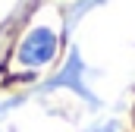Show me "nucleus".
<instances>
[{
  "mask_svg": "<svg viewBox=\"0 0 135 132\" xmlns=\"http://www.w3.org/2000/svg\"><path fill=\"white\" fill-rule=\"evenodd\" d=\"M54 54H57V35L50 29H35L19 44V60L25 66H44L54 60Z\"/></svg>",
  "mask_w": 135,
  "mask_h": 132,
  "instance_id": "obj_1",
  "label": "nucleus"
}]
</instances>
